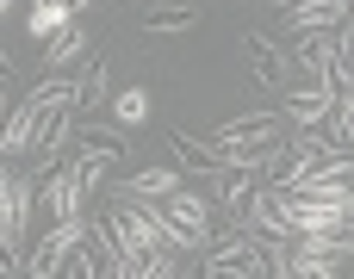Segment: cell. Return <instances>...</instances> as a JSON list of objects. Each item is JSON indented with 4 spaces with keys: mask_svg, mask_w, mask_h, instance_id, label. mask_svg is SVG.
Listing matches in <instances>:
<instances>
[{
    "mask_svg": "<svg viewBox=\"0 0 354 279\" xmlns=\"http://www.w3.org/2000/svg\"><path fill=\"white\" fill-rule=\"evenodd\" d=\"M93 193H100V174H93V168H81V162H62L56 174H44L37 205L50 211V224H62V218H87Z\"/></svg>",
    "mask_w": 354,
    "mask_h": 279,
    "instance_id": "1",
    "label": "cell"
},
{
    "mask_svg": "<svg viewBox=\"0 0 354 279\" xmlns=\"http://www.w3.org/2000/svg\"><path fill=\"white\" fill-rule=\"evenodd\" d=\"M87 236H93V218H62V224H50V230L37 236V249L25 255V273L31 279H62V267L81 255Z\"/></svg>",
    "mask_w": 354,
    "mask_h": 279,
    "instance_id": "2",
    "label": "cell"
},
{
    "mask_svg": "<svg viewBox=\"0 0 354 279\" xmlns=\"http://www.w3.org/2000/svg\"><path fill=\"white\" fill-rule=\"evenodd\" d=\"M243 62H249V68H255V81H261V87H274V93H292V87H299L292 50H286V44H274L268 31H243Z\"/></svg>",
    "mask_w": 354,
    "mask_h": 279,
    "instance_id": "3",
    "label": "cell"
},
{
    "mask_svg": "<svg viewBox=\"0 0 354 279\" xmlns=\"http://www.w3.org/2000/svg\"><path fill=\"white\" fill-rule=\"evenodd\" d=\"M280 118H286V124H299V131L330 124V118H336V87H330V81H299V87L286 93Z\"/></svg>",
    "mask_w": 354,
    "mask_h": 279,
    "instance_id": "4",
    "label": "cell"
},
{
    "mask_svg": "<svg viewBox=\"0 0 354 279\" xmlns=\"http://www.w3.org/2000/svg\"><path fill=\"white\" fill-rule=\"evenodd\" d=\"M212 137H218V143H243V149H274V143L286 137V118H280V112H236V118H224Z\"/></svg>",
    "mask_w": 354,
    "mask_h": 279,
    "instance_id": "5",
    "label": "cell"
},
{
    "mask_svg": "<svg viewBox=\"0 0 354 279\" xmlns=\"http://www.w3.org/2000/svg\"><path fill=\"white\" fill-rule=\"evenodd\" d=\"M205 186H212V205L236 224V218L249 211V199H255L268 180H255V174H243V168H212V174H205Z\"/></svg>",
    "mask_w": 354,
    "mask_h": 279,
    "instance_id": "6",
    "label": "cell"
},
{
    "mask_svg": "<svg viewBox=\"0 0 354 279\" xmlns=\"http://www.w3.org/2000/svg\"><path fill=\"white\" fill-rule=\"evenodd\" d=\"M37 186H44V180H31V174H12V186L0 193V230H6L12 242H25V230H31V211H37Z\"/></svg>",
    "mask_w": 354,
    "mask_h": 279,
    "instance_id": "7",
    "label": "cell"
},
{
    "mask_svg": "<svg viewBox=\"0 0 354 279\" xmlns=\"http://www.w3.org/2000/svg\"><path fill=\"white\" fill-rule=\"evenodd\" d=\"M87 50H93V31L75 19L62 37H50V44H44V75H68L75 62H87Z\"/></svg>",
    "mask_w": 354,
    "mask_h": 279,
    "instance_id": "8",
    "label": "cell"
},
{
    "mask_svg": "<svg viewBox=\"0 0 354 279\" xmlns=\"http://www.w3.org/2000/svg\"><path fill=\"white\" fill-rule=\"evenodd\" d=\"M354 19V0H299L286 31H336Z\"/></svg>",
    "mask_w": 354,
    "mask_h": 279,
    "instance_id": "9",
    "label": "cell"
},
{
    "mask_svg": "<svg viewBox=\"0 0 354 279\" xmlns=\"http://www.w3.org/2000/svg\"><path fill=\"white\" fill-rule=\"evenodd\" d=\"M162 137H168L174 168H193V174H212V168H218V143H212V137H205V143H199L193 131H162Z\"/></svg>",
    "mask_w": 354,
    "mask_h": 279,
    "instance_id": "10",
    "label": "cell"
},
{
    "mask_svg": "<svg viewBox=\"0 0 354 279\" xmlns=\"http://www.w3.org/2000/svg\"><path fill=\"white\" fill-rule=\"evenodd\" d=\"M112 193H131V199H174V193H180V168H137V174L118 180Z\"/></svg>",
    "mask_w": 354,
    "mask_h": 279,
    "instance_id": "11",
    "label": "cell"
},
{
    "mask_svg": "<svg viewBox=\"0 0 354 279\" xmlns=\"http://www.w3.org/2000/svg\"><path fill=\"white\" fill-rule=\"evenodd\" d=\"M68 25H75V0H31V25H25V31H31L37 44L62 37Z\"/></svg>",
    "mask_w": 354,
    "mask_h": 279,
    "instance_id": "12",
    "label": "cell"
},
{
    "mask_svg": "<svg viewBox=\"0 0 354 279\" xmlns=\"http://www.w3.org/2000/svg\"><path fill=\"white\" fill-rule=\"evenodd\" d=\"M143 118H149V93H143V87H118V93H112V124L131 131V124H143Z\"/></svg>",
    "mask_w": 354,
    "mask_h": 279,
    "instance_id": "13",
    "label": "cell"
},
{
    "mask_svg": "<svg viewBox=\"0 0 354 279\" xmlns=\"http://www.w3.org/2000/svg\"><path fill=\"white\" fill-rule=\"evenodd\" d=\"M106 81H112V75H106V62H87V68H81V118L106 106Z\"/></svg>",
    "mask_w": 354,
    "mask_h": 279,
    "instance_id": "14",
    "label": "cell"
},
{
    "mask_svg": "<svg viewBox=\"0 0 354 279\" xmlns=\"http://www.w3.org/2000/svg\"><path fill=\"white\" fill-rule=\"evenodd\" d=\"M149 31H193L199 25V12L193 6H149V19H143Z\"/></svg>",
    "mask_w": 354,
    "mask_h": 279,
    "instance_id": "15",
    "label": "cell"
},
{
    "mask_svg": "<svg viewBox=\"0 0 354 279\" xmlns=\"http://www.w3.org/2000/svg\"><path fill=\"white\" fill-rule=\"evenodd\" d=\"M324 131H330V137H336L342 149L354 143V87H342V93H336V118H330Z\"/></svg>",
    "mask_w": 354,
    "mask_h": 279,
    "instance_id": "16",
    "label": "cell"
},
{
    "mask_svg": "<svg viewBox=\"0 0 354 279\" xmlns=\"http://www.w3.org/2000/svg\"><path fill=\"white\" fill-rule=\"evenodd\" d=\"M0 261H19V242H12L6 230H0Z\"/></svg>",
    "mask_w": 354,
    "mask_h": 279,
    "instance_id": "17",
    "label": "cell"
},
{
    "mask_svg": "<svg viewBox=\"0 0 354 279\" xmlns=\"http://www.w3.org/2000/svg\"><path fill=\"white\" fill-rule=\"evenodd\" d=\"M6 186H12V162H0V193H6Z\"/></svg>",
    "mask_w": 354,
    "mask_h": 279,
    "instance_id": "18",
    "label": "cell"
},
{
    "mask_svg": "<svg viewBox=\"0 0 354 279\" xmlns=\"http://www.w3.org/2000/svg\"><path fill=\"white\" fill-rule=\"evenodd\" d=\"M205 279H249V273H218V267H205Z\"/></svg>",
    "mask_w": 354,
    "mask_h": 279,
    "instance_id": "19",
    "label": "cell"
},
{
    "mask_svg": "<svg viewBox=\"0 0 354 279\" xmlns=\"http://www.w3.org/2000/svg\"><path fill=\"white\" fill-rule=\"evenodd\" d=\"M342 218H348V224H354V193H348V199H342Z\"/></svg>",
    "mask_w": 354,
    "mask_h": 279,
    "instance_id": "20",
    "label": "cell"
},
{
    "mask_svg": "<svg viewBox=\"0 0 354 279\" xmlns=\"http://www.w3.org/2000/svg\"><path fill=\"white\" fill-rule=\"evenodd\" d=\"M0 279H12V261H0Z\"/></svg>",
    "mask_w": 354,
    "mask_h": 279,
    "instance_id": "21",
    "label": "cell"
},
{
    "mask_svg": "<svg viewBox=\"0 0 354 279\" xmlns=\"http://www.w3.org/2000/svg\"><path fill=\"white\" fill-rule=\"evenodd\" d=\"M6 12H12V0H0V19H6Z\"/></svg>",
    "mask_w": 354,
    "mask_h": 279,
    "instance_id": "22",
    "label": "cell"
},
{
    "mask_svg": "<svg viewBox=\"0 0 354 279\" xmlns=\"http://www.w3.org/2000/svg\"><path fill=\"white\" fill-rule=\"evenodd\" d=\"M268 6H299V0H268Z\"/></svg>",
    "mask_w": 354,
    "mask_h": 279,
    "instance_id": "23",
    "label": "cell"
},
{
    "mask_svg": "<svg viewBox=\"0 0 354 279\" xmlns=\"http://www.w3.org/2000/svg\"><path fill=\"white\" fill-rule=\"evenodd\" d=\"M81 6H93V0H75V12H81Z\"/></svg>",
    "mask_w": 354,
    "mask_h": 279,
    "instance_id": "24",
    "label": "cell"
}]
</instances>
